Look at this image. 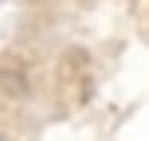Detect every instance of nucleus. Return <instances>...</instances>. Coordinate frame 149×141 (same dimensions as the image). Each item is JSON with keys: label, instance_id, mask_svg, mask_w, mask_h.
I'll return each mask as SVG.
<instances>
[{"label": "nucleus", "instance_id": "nucleus-1", "mask_svg": "<svg viewBox=\"0 0 149 141\" xmlns=\"http://www.w3.org/2000/svg\"><path fill=\"white\" fill-rule=\"evenodd\" d=\"M0 141H8V137H4V133H0Z\"/></svg>", "mask_w": 149, "mask_h": 141}]
</instances>
